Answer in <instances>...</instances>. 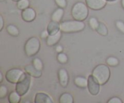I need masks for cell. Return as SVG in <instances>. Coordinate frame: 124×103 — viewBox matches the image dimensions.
Here are the masks:
<instances>
[{
	"label": "cell",
	"instance_id": "1",
	"mask_svg": "<svg viewBox=\"0 0 124 103\" xmlns=\"http://www.w3.org/2000/svg\"><path fill=\"white\" fill-rule=\"evenodd\" d=\"M92 75L101 86H103L108 81L111 73L108 67L105 64H100L93 69Z\"/></svg>",
	"mask_w": 124,
	"mask_h": 103
},
{
	"label": "cell",
	"instance_id": "2",
	"mask_svg": "<svg viewBox=\"0 0 124 103\" xmlns=\"http://www.w3.org/2000/svg\"><path fill=\"white\" fill-rule=\"evenodd\" d=\"M61 31L64 33L79 32L85 29L84 23L81 21H65L60 24Z\"/></svg>",
	"mask_w": 124,
	"mask_h": 103
},
{
	"label": "cell",
	"instance_id": "3",
	"mask_svg": "<svg viewBox=\"0 0 124 103\" xmlns=\"http://www.w3.org/2000/svg\"><path fill=\"white\" fill-rule=\"evenodd\" d=\"M88 6L82 2H78L75 4L71 9V15L73 18L78 21H83L88 15Z\"/></svg>",
	"mask_w": 124,
	"mask_h": 103
},
{
	"label": "cell",
	"instance_id": "4",
	"mask_svg": "<svg viewBox=\"0 0 124 103\" xmlns=\"http://www.w3.org/2000/svg\"><path fill=\"white\" fill-rule=\"evenodd\" d=\"M40 41L37 38L31 37L26 41L24 46V52L28 57H31L37 54L40 49Z\"/></svg>",
	"mask_w": 124,
	"mask_h": 103
},
{
	"label": "cell",
	"instance_id": "5",
	"mask_svg": "<svg viewBox=\"0 0 124 103\" xmlns=\"http://www.w3.org/2000/svg\"><path fill=\"white\" fill-rule=\"evenodd\" d=\"M30 75L27 73H24L23 76L19 81L16 83V91L21 96H24L27 93L30 88L31 78Z\"/></svg>",
	"mask_w": 124,
	"mask_h": 103
},
{
	"label": "cell",
	"instance_id": "6",
	"mask_svg": "<svg viewBox=\"0 0 124 103\" xmlns=\"http://www.w3.org/2000/svg\"><path fill=\"white\" fill-rule=\"evenodd\" d=\"M24 72L20 69H12L8 70L6 74V79L8 82L16 84L20 80Z\"/></svg>",
	"mask_w": 124,
	"mask_h": 103
},
{
	"label": "cell",
	"instance_id": "7",
	"mask_svg": "<svg viewBox=\"0 0 124 103\" xmlns=\"http://www.w3.org/2000/svg\"><path fill=\"white\" fill-rule=\"evenodd\" d=\"M100 84L94 78L93 75H90L88 78V92L92 95L96 96L99 93L100 91Z\"/></svg>",
	"mask_w": 124,
	"mask_h": 103
},
{
	"label": "cell",
	"instance_id": "8",
	"mask_svg": "<svg viewBox=\"0 0 124 103\" xmlns=\"http://www.w3.org/2000/svg\"><path fill=\"white\" fill-rule=\"evenodd\" d=\"M88 7L94 10L102 9L107 4L106 0H85Z\"/></svg>",
	"mask_w": 124,
	"mask_h": 103
},
{
	"label": "cell",
	"instance_id": "9",
	"mask_svg": "<svg viewBox=\"0 0 124 103\" xmlns=\"http://www.w3.org/2000/svg\"><path fill=\"white\" fill-rule=\"evenodd\" d=\"M36 12L32 8H28L23 10L21 12L22 19L25 22L30 23L33 21L36 18Z\"/></svg>",
	"mask_w": 124,
	"mask_h": 103
},
{
	"label": "cell",
	"instance_id": "10",
	"mask_svg": "<svg viewBox=\"0 0 124 103\" xmlns=\"http://www.w3.org/2000/svg\"><path fill=\"white\" fill-rule=\"evenodd\" d=\"M59 83L62 87H66L69 83V75L67 70L64 69H61L58 71Z\"/></svg>",
	"mask_w": 124,
	"mask_h": 103
},
{
	"label": "cell",
	"instance_id": "11",
	"mask_svg": "<svg viewBox=\"0 0 124 103\" xmlns=\"http://www.w3.org/2000/svg\"><path fill=\"white\" fill-rule=\"evenodd\" d=\"M35 103H53L52 98L44 93L39 92L37 93L35 97Z\"/></svg>",
	"mask_w": 124,
	"mask_h": 103
},
{
	"label": "cell",
	"instance_id": "12",
	"mask_svg": "<svg viewBox=\"0 0 124 103\" xmlns=\"http://www.w3.org/2000/svg\"><path fill=\"white\" fill-rule=\"evenodd\" d=\"M47 30L49 35H53L56 34L61 30V25L59 22L54 21L52 20L48 23L47 25Z\"/></svg>",
	"mask_w": 124,
	"mask_h": 103
},
{
	"label": "cell",
	"instance_id": "13",
	"mask_svg": "<svg viewBox=\"0 0 124 103\" xmlns=\"http://www.w3.org/2000/svg\"><path fill=\"white\" fill-rule=\"evenodd\" d=\"M25 72L27 73L29 75L34 78H39L42 75L41 70H38L36 67L33 65H27L24 67Z\"/></svg>",
	"mask_w": 124,
	"mask_h": 103
},
{
	"label": "cell",
	"instance_id": "14",
	"mask_svg": "<svg viewBox=\"0 0 124 103\" xmlns=\"http://www.w3.org/2000/svg\"><path fill=\"white\" fill-rule=\"evenodd\" d=\"M61 38V31L58 32L55 35H48V37L47 38V41H46L47 46H50V47L54 46L59 42Z\"/></svg>",
	"mask_w": 124,
	"mask_h": 103
},
{
	"label": "cell",
	"instance_id": "15",
	"mask_svg": "<svg viewBox=\"0 0 124 103\" xmlns=\"http://www.w3.org/2000/svg\"><path fill=\"white\" fill-rule=\"evenodd\" d=\"M75 84L80 88H84L87 87L88 85V79L82 76H78L75 79Z\"/></svg>",
	"mask_w": 124,
	"mask_h": 103
},
{
	"label": "cell",
	"instance_id": "16",
	"mask_svg": "<svg viewBox=\"0 0 124 103\" xmlns=\"http://www.w3.org/2000/svg\"><path fill=\"white\" fill-rule=\"evenodd\" d=\"M64 10L62 8H59L58 9L56 10L54 12H53V15L52 16V19L53 21L56 22H60L62 18L63 15H64Z\"/></svg>",
	"mask_w": 124,
	"mask_h": 103
},
{
	"label": "cell",
	"instance_id": "17",
	"mask_svg": "<svg viewBox=\"0 0 124 103\" xmlns=\"http://www.w3.org/2000/svg\"><path fill=\"white\" fill-rule=\"evenodd\" d=\"M59 103H73V98L70 93H64L59 97Z\"/></svg>",
	"mask_w": 124,
	"mask_h": 103
},
{
	"label": "cell",
	"instance_id": "18",
	"mask_svg": "<svg viewBox=\"0 0 124 103\" xmlns=\"http://www.w3.org/2000/svg\"><path fill=\"white\" fill-rule=\"evenodd\" d=\"M8 102L10 103H18L20 102L21 95L16 91L12 92L8 97Z\"/></svg>",
	"mask_w": 124,
	"mask_h": 103
},
{
	"label": "cell",
	"instance_id": "19",
	"mask_svg": "<svg viewBox=\"0 0 124 103\" xmlns=\"http://www.w3.org/2000/svg\"><path fill=\"white\" fill-rule=\"evenodd\" d=\"M97 32L102 36H106L108 34V29L106 25L102 22H99L98 27L96 29Z\"/></svg>",
	"mask_w": 124,
	"mask_h": 103
},
{
	"label": "cell",
	"instance_id": "20",
	"mask_svg": "<svg viewBox=\"0 0 124 103\" xmlns=\"http://www.w3.org/2000/svg\"><path fill=\"white\" fill-rule=\"evenodd\" d=\"M7 31L9 35L13 36H17L19 33L18 28L13 25H8L7 27Z\"/></svg>",
	"mask_w": 124,
	"mask_h": 103
},
{
	"label": "cell",
	"instance_id": "21",
	"mask_svg": "<svg viewBox=\"0 0 124 103\" xmlns=\"http://www.w3.org/2000/svg\"><path fill=\"white\" fill-rule=\"evenodd\" d=\"M29 4H30V2H29V0H20L17 2V7L19 9L23 10L28 8Z\"/></svg>",
	"mask_w": 124,
	"mask_h": 103
},
{
	"label": "cell",
	"instance_id": "22",
	"mask_svg": "<svg viewBox=\"0 0 124 103\" xmlns=\"http://www.w3.org/2000/svg\"><path fill=\"white\" fill-rule=\"evenodd\" d=\"M106 63L110 66L115 67L119 64V60L115 57L110 56L107 59Z\"/></svg>",
	"mask_w": 124,
	"mask_h": 103
},
{
	"label": "cell",
	"instance_id": "23",
	"mask_svg": "<svg viewBox=\"0 0 124 103\" xmlns=\"http://www.w3.org/2000/svg\"><path fill=\"white\" fill-rule=\"evenodd\" d=\"M33 64L38 70L42 71V69H43V64H42V62L41 61V59L38 58H35L33 60Z\"/></svg>",
	"mask_w": 124,
	"mask_h": 103
},
{
	"label": "cell",
	"instance_id": "24",
	"mask_svg": "<svg viewBox=\"0 0 124 103\" xmlns=\"http://www.w3.org/2000/svg\"><path fill=\"white\" fill-rule=\"evenodd\" d=\"M57 59L61 64H65L68 61V57L65 53L61 52L57 56Z\"/></svg>",
	"mask_w": 124,
	"mask_h": 103
},
{
	"label": "cell",
	"instance_id": "25",
	"mask_svg": "<svg viewBox=\"0 0 124 103\" xmlns=\"http://www.w3.org/2000/svg\"><path fill=\"white\" fill-rule=\"evenodd\" d=\"M99 22H98V19L95 18H91L89 20V24L90 25L91 28L93 30H95L98 27L99 25Z\"/></svg>",
	"mask_w": 124,
	"mask_h": 103
},
{
	"label": "cell",
	"instance_id": "26",
	"mask_svg": "<svg viewBox=\"0 0 124 103\" xmlns=\"http://www.w3.org/2000/svg\"><path fill=\"white\" fill-rule=\"evenodd\" d=\"M7 94V88L6 86H1L0 87V98L2 99V98H5Z\"/></svg>",
	"mask_w": 124,
	"mask_h": 103
},
{
	"label": "cell",
	"instance_id": "27",
	"mask_svg": "<svg viewBox=\"0 0 124 103\" xmlns=\"http://www.w3.org/2000/svg\"><path fill=\"white\" fill-rule=\"evenodd\" d=\"M56 4L61 8H65L67 6V1L66 0H55Z\"/></svg>",
	"mask_w": 124,
	"mask_h": 103
},
{
	"label": "cell",
	"instance_id": "28",
	"mask_svg": "<svg viewBox=\"0 0 124 103\" xmlns=\"http://www.w3.org/2000/svg\"><path fill=\"white\" fill-rule=\"evenodd\" d=\"M116 25L117 27V29L124 33V23L122 21H117L116 23Z\"/></svg>",
	"mask_w": 124,
	"mask_h": 103
},
{
	"label": "cell",
	"instance_id": "29",
	"mask_svg": "<svg viewBox=\"0 0 124 103\" xmlns=\"http://www.w3.org/2000/svg\"><path fill=\"white\" fill-rule=\"evenodd\" d=\"M108 103H122V101L120 98L117 97H114V98H111L110 100L108 101Z\"/></svg>",
	"mask_w": 124,
	"mask_h": 103
},
{
	"label": "cell",
	"instance_id": "30",
	"mask_svg": "<svg viewBox=\"0 0 124 103\" xmlns=\"http://www.w3.org/2000/svg\"><path fill=\"white\" fill-rule=\"evenodd\" d=\"M48 35H49V34H48L47 30H44L41 34V36L42 38H47L48 36Z\"/></svg>",
	"mask_w": 124,
	"mask_h": 103
},
{
	"label": "cell",
	"instance_id": "31",
	"mask_svg": "<svg viewBox=\"0 0 124 103\" xmlns=\"http://www.w3.org/2000/svg\"><path fill=\"white\" fill-rule=\"evenodd\" d=\"M0 24H1V25H0V31H2L4 27V20L2 16H0Z\"/></svg>",
	"mask_w": 124,
	"mask_h": 103
},
{
	"label": "cell",
	"instance_id": "32",
	"mask_svg": "<svg viewBox=\"0 0 124 103\" xmlns=\"http://www.w3.org/2000/svg\"><path fill=\"white\" fill-rule=\"evenodd\" d=\"M56 52H58V53H61V52H62L63 50L62 47L61 46H60V45H59V46H57L56 48Z\"/></svg>",
	"mask_w": 124,
	"mask_h": 103
},
{
	"label": "cell",
	"instance_id": "33",
	"mask_svg": "<svg viewBox=\"0 0 124 103\" xmlns=\"http://www.w3.org/2000/svg\"><path fill=\"white\" fill-rule=\"evenodd\" d=\"M2 72H0V78H1V79H0V82H2V80H3V79H2Z\"/></svg>",
	"mask_w": 124,
	"mask_h": 103
},
{
	"label": "cell",
	"instance_id": "34",
	"mask_svg": "<svg viewBox=\"0 0 124 103\" xmlns=\"http://www.w3.org/2000/svg\"><path fill=\"white\" fill-rule=\"evenodd\" d=\"M121 4H122V7H123V8H124V0H122V1H121Z\"/></svg>",
	"mask_w": 124,
	"mask_h": 103
},
{
	"label": "cell",
	"instance_id": "35",
	"mask_svg": "<svg viewBox=\"0 0 124 103\" xmlns=\"http://www.w3.org/2000/svg\"><path fill=\"white\" fill-rule=\"evenodd\" d=\"M107 1H108V2H114V1H116V0H106Z\"/></svg>",
	"mask_w": 124,
	"mask_h": 103
},
{
	"label": "cell",
	"instance_id": "36",
	"mask_svg": "<svg viewBox=\"0 0 124 103\" xmlns=\"http://www.w3.org/2000/svg\"><path fill=\"white\" fill-rule=\"evenodd\" d=\"M13 1H14V2H18L19 1H20V0H12Z\"/></svg>",
	"mask_w": 124,
	"mask_h": 103
},
{
	"label": "cell",
	"instance_id": "37",
	"mask_svg": "<svg viewBox=\"0 0 124 103\" xmlns=\"http://www.w3.org/2000/svg\"><path fill=\"white\" fill-rule=\"evenodd\" d=\"M0 1H3V0H0Z\"/></svg>",
	"mask_w": 124,
	"mask_h": 103
}]
</instances>
